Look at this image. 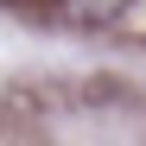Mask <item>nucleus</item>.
<instances>
[{
  "label": "nucleus",
  "instance_id": "1",
  "mask_svg": "<svg viewBox=\"0 0 146 146\" xmlns=\"http://www.w3.org/2000/svg\"><path fill=\"white\" fill-rule=\"evenodd\" d=\"M70 7H76L83 19H114L121 7H127V0H70Z\"/></svg>",
  "mask_w": 146,
  "mask_h": 146
}]
</instances>
